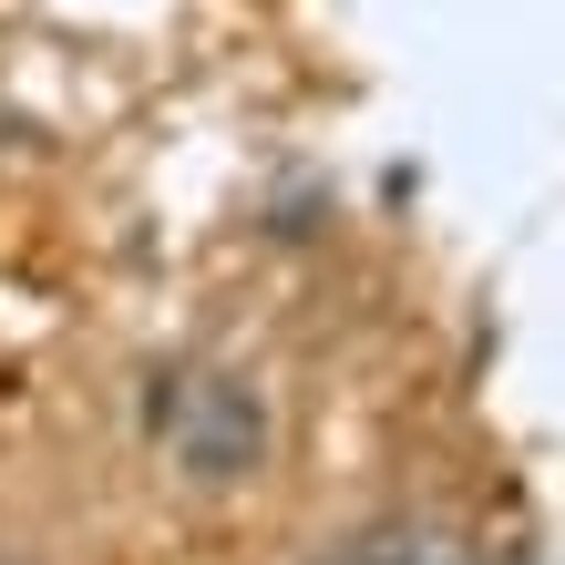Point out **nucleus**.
Masks as SVG:
<instances>
[{"mask_svg":"<svg viewBox=\"0 0 565 565\" xmlns=\"http://www.w3.org/2000/svg\"><path fill=\"white\" fill-rule=\"evenodd\" d=\"M319 565H473L443 524H371V535H350V545H329Z\"/></svg>","mask_w":565,"mask_h":565,"instance_id":"2","label":"nucleus"},{"mask_svg":"<svg viewBox=\"0 0 565 565\" xmlns=\"http://www.w3.org/2000/svg\"><path fill=\"white\" fill-rule=\"evenodd\" d=\"M0 565H11V555H0Z\"/></svg>","mask_w":565,"mask_h":565,"instance_id":"3","label":"nucleus"},{"mask_svg":"<svg viewBox=\"0 0 565 565\" xmlns=\"http://www.w3.org/2000/svg\"><path fill=\"white\" fill-rule=\"evenodd\" d=\"M154 431H164V452H175V473H195V483H247L257 462H268V402H257L237 371L164 381Z\"/></svg>","mask_w":565,"mask_h":565,"instance_id":"1","label":"nucleus"}]
</instances>
